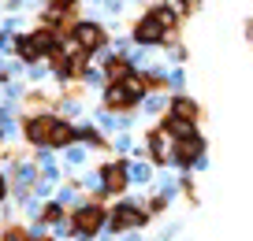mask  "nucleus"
Masks as SVG:
<instances>
[{"mask_svg":"<svg viewBox=\"0 0 253 241\" xmlns=\"http://www.w3.org/2000/svg\"><path fill=\"white\" fill-rule=\"evenodd\" d=\"M67 223H71V238H97L108 226V208L97 197H89V201H79L67 211Z\"/></svg>","mask_w":253,"mask_h":241,"instance_id":"f257e3e1","label":"nucleus"},{"mask_svg":"<svg viewBox=\"0 0 253 241\" xmlns=\"http://www.w3.org/2000/svg\"><path fill=\"white\" fill-rule=\"evenodd\" d=\"M142 101H145V86H142L138 74H130L126 82H119V86H104V93H101L104 111H112V115H130Z\"/></svg>","mask_w":253,"mask_h":241,"instance_id":"f03ea898","label":"nucleus"},{"mask_svg":"<svg viewBox=\"0 0 253 241\" xmlns=\"http://www.w3.org/2000/svg\"><path fill=\"white\" fill-rule=\"evenodd\" d=\"M149 211H145V204H138V201H119L116 208L108 211V230L112 234H130V230H138V226H145L149 223Z\"/></svg>","mask_w":253,"mask_h":241,"instance_id":"7ed1b4c3","label":"nucleus"},{"mask_svg":"<svg viewBox=\"0 0 253 241\" xmlns=\"http://www.w3.org/2000/svg\"><path fill=\"white\" fill-rule=\"evenodd\" d=\"M97 178H101V197H119L130 186V164L126 160H104Z\"/></svg>","mask_w":253,"mask_h":241,"instance_id":"20e7f679","label":"nucleus"},{"mask_svg":"<svg viewBox=\"0 0 253 241\" xmlns=\"http://www.w3.org/2000/svg\"><path fill=\"white\" fill-rule=\"evenodd\" d=\"M71 37L79 41V48H86L89 56L101 52V48H108V30H104L101 23H93V19H79V26H75Z\"/></svg>","mask_w":253,"mask_h":241,"instance_id":"39448f33","label":"nucleus"},{"mask_svg":"<svg viewBox=\"0 0 253 241\" xmlns=\"http://www.w3.org/2000/svg\"><path fill=\"white\" fill-rule=\"evenodd\" d=\"M56 123V111H45V115H26L23 119V141L34 148H45L48 145V134H52Z\"/></svg>","mask_w":253,"mask_h":241,"instance_id":"423d86ee","label":"nucleus"},{"mask_svg":"<svg viewBox=\"0 0 253 241\" xmlns=\"http://www.w3.org/2000/svg\"><path fill=\"white\" fill-rule=\"evenodd\" d=\"M201 152H205V138L201 134H194L186 141H171V164H179V167H198L205 160Z\"/></svg>","mask_w":253,"mask_h":241,"instance_id":"0eeeda50","label":"nucleus"},{"mask_svg":"<svg viewBox=\"0 0 253 241\" xmlns=\"http://www.w3.org/2000/svg\"><path fill=\"white\" fill-rule=\"evenodd\" d=\"M130 41H134L138 48H153V45H164L168 34H164V26H160L153 15H142L134 23V30H130Z\"/></svg>","mask_w":253,"mask_h":241,"instance_id":"6e6552de","label":"nucleus"},{"mask_svg":"<svg viewBox=\"0 0 253 241\" xmlns=\"http://www.w3.org/2000/svg\"><path fill=\"white\" fill-rule=\"evenodd\" d=\"M75 141H79V126L71 123L67 115H60L56 111V123H52V134H48V152H63V148H71Z\"/></svg>","mask_w":253,"mask_h":241,"instance_id":"1a4fd4ad","label":"nucleus"},{"mask_svg":"<svg viewBox=\"0 0 253 241\" xmlns=\"http://www.w3.org/2000/svg\"><path fill=\"white\" fill-rule=\"evenodd\" d=\"M101 74H104V86H119V82H126L134 74V63L126 60L123 52H108L101 60Z\"/></svg>","mask_w":253,"mask_h":241,"instance_id":"9d476101","label":"nucleus"},{"mask_svg":"<svg viewBox=\"0 0 253 241\" xmlns=\"http://www.w3.org/2000/svg\"><path fill=\"white\" fill-rule=\"evenodd\" d=\"M145 152H149V160L157 167L171 164V148H168V134L160 130V126H153L149 134H145Z\"/></svg>","mask_w":253,"mask_h":241,"instance_id":"9b49d317","label":"nucleus"},{"mask_svg":"<svg viewBox=\"0 0 253 241\" xmlns=\"http://www.w3.org/2000/svg\"><path fill=\"white\" fill-rule=\"evenodd\" d=\"M168 115H179V119H186V123H198V119H201V108H198V101H194V97L175 93L171 101H168Z\"/></svg>","mask_w":253,"mask_h":241,"instance_id":"f8f14e48","label":"nucleus"},{"mask_svg":"<svg viewBox=\"0 0 253 241\" xmlns=\"http://www.w3.org/2000/svg\"><path fill=\"white\" fill-rule=\"evenodd\" d=\"M160 130H164L171 141H186V138L198 134V123H186V119H179V115H164L160 119Z\"/></svg>","mask_w":253,"mask_h":241,"instance_id":"ddd939ff","label":"nucleus"},{"mask_svg":"<svg viewBox=\"0 0 253 241\" xmlns=\"http://www.w3.org/2000/svg\"><path fill=\"white\" fill-rule=\"evenodd\" d=\"M149 15L157 19L160 26H164V34H168V37H175V30H179V11H175L171 4H153V8H149Z\"/></svg>","mask_w":253,"mask_h":241,"instance_id":"4468645a","label":"nucleus"},{"mask_svg":"<svg viewBox=\"0 0 253 241\" xmlns=\"http://www.w3.org/2000/svg\"><path fill=\"white\" fill-rule=\"evenodd\" d=\"M63 219H67V208H63L60 201H45V204L38 208V223L48 226V230H52V226H60Z\"/></svg>","mask_w":253,"mask_h":241,"instance_id":"2eb2a0df","label":"nucleus"},{"mask_svg":"<svg viewBox=\"0 0 253 241\" xmlns=\"http://www.w3.org/2000/svg\"><path fill=\"white\" fill-rule=\"evenodd\" d=\"M79 145H89V148H104L108 141L101 138V130H97V126L82 123V126H79Z\"/></svg>","mask_w":253,"mask_h":241,"instance_id":"dca6fc26","label":"nucleus"},{"mask_svg":"<svg viewBox=\"0 0 253 241\" xmlns=\"http://www.w3.org/2000/svg\"><path fill=\"white\" fill-rule=\"evenodd\" d=\"M0 241H30V230L23 223H4L0 226Z\"/></svg>","mask_w":253,"mask_h":241,"instance_id":"f3484780","label":"nucleus"},{"mask_svg":"<svg viewBox=\"0 0 253 241\" xmlns=\"http://www.w3.org/2000/svg\"><path fill=\"white\" fill-rule=\"evenodd\" d=\"M149 174H153V167H149V164H142V160H138V164H130V182L145 186V182H149Z\"/></svg>","mask_w":253,"mask_h":241,"instance_id":"a211bd4d","label":"nucleus"},{"mask_svg":"<svg viewBox=\"0 0 253 241\" xmlns=\"http://www.w3.org/2000/svg\"><path fill=\"white\" fill-rule=\"evenodd\" d=\"M82 164H86V148H71V152H67V167H82Z\"/></svg>","mask_w":253,"mask_h":241,"instance_id":"6ab92c4d","label":"nucleus"},{"mask_svg":"<svg viewBox=\"0 0 253 241\" xmlns=\"http://www.w3.org/2000/svg\"><path fill=\"white\" fill-rule=\"evenodd\" d=\"M30 241H56V238H52L48 226H38V230H30Z\"/></svg>","mask_w":253,"mask_h":241,"instance_id":"aec40b11","label":"nucleus"},{"mask_svg":"<svg viewBox=\"0 0 253 241\" xmlns=\"http://www.w3.org/2000/svg\"><path fill=\"white\" fill-rule=\"evenodd\" d=\"M201 0H179V15H194Z\"/></svg>","mask_w":253,"mask_h":241,"instance_id":"412c9836","label":"nucleus"},{"mask_svg":"<svg viewBox=\"0 0 253 241\" xmlns=\"http://www.w3.org/2000/svg\"><path fill=\"white\" fill-rule=\"evenodd\" d=\"M8 48H15V37L11 30H0V52H8Z\"/></svg>","mask_w":253,"mask_h":241,"instance_id":"4be33fe9","label":"nucleus"},{"mask_svg":"<svg viewBox=\"0 0 253 241\" xmlns=\"http://www.w3.org/2000/svg\"><path fill=\"white\" fill-rule=\"evenodd\" d=\"M48 8H60V11H71V8H79V0H48Z\"/></svg>","mask_w":253,"mask_h":241,"instance_id":"5701e85b","label":"nucleus"},{"mask_svg":"<svg viewBox=\"0 0 253 241\" xmlns=\"http://www.w3.org/2000/svg\"><path fill=\"white\" fill-rule=\"evenodd\" d=\"M8 193H11V182H8V178H4V174H0V204L8 201Z\"/></svg>","mask_w":253,"mask_h":241,"instance_id":"b1692460","label":"nucleus"}]
</instances>
